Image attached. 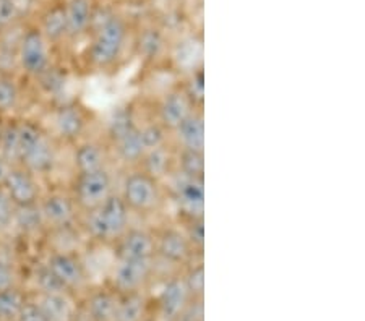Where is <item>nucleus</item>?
<instances>
[{
    "label": "nucleus",
    "mask_w": 365,
    "mask_h": 321,
    "mask_svg": "<svg viewBox=\"0 0 365 321\" xmlns=\"http://www.w3.org/2000/svg\"><path fill=\"white\" fill-rule=\"evenodd\" d=\"M91 41L86 49L88 65L94 70H109L117 65L128 43V23L115 11L104 14L99 21H93Z\"/></svg>",
    "instance_id": "f257e3e1"
},
{
    "label": "nucleus",
    "mask_w": 365,
    "mask_h": 321,
    "mask_svg": "<svg viewBox=\"0 0 365 321\" xmlns=\"http://www.w3.org/2000/svg\"><path fill=\"white\" fill-rule=\"evenodd\" d=\"M132 213L123 203L119 191H114L98 208L80 216V227L88 242L103 247H113L128 227Z\"/></svg>",
    "instance_id": "f03ea898"
},
{
    "label": "nucleus",
    "mask_w": 365,
    "mask_h": 321,
    "mask_svg": "<svg viewBox=\"0 0 365 321\" xmlns=\"http://www.w3.org/2000/svg\"><path fill=\"white\" fill-rule=\"evenodd\" d=\"M61 143L36 120L20 119V156L19 164L44 177L54 172L58 164Z\"/></svg>",
    "instance_id": "7ed1b4c3"
},
{
    "label": "nucleus",
    "mask_w": 365,
    "mask_h": 321,
    "mask_svg": "<svg viewBox=\"0 0 365 321\" xmlns=\"http://www.w3.org/2000/svg\"><path fill=\"white\" fill-rule=\"evenodd\" d=\"M119 195L127 204L128 211L140 218L156 214L164 204V185L148 174L132 167L122 180Z\"/></svg>",
    "instance_id": "20e7f679"
},
{
    "label": "nucleus",
    "mask_w": 365,
    "mask_h": 321,
    "mask_svg": "<svg viewBox=\"0 0 365 321\" xmlns=\"http://www.w3.org/2000/svg\"><path fill=\"white\" fill-rule=\"evenodd\" d=\"M90 125V110L78 101H67L57 104L49 110L44 128L61 144H75L86 138Z\"/></svg>",
    "instance_id": "39448f33"
},
{
    "label": "nucleus",
    "mask_w": 365,
    "mask_h": 321,
    "mask_svg": "<svg viewBox=\"0 0 365 321\" xmlns=\"http://www.w3.org/2000/svg\"><path fill=\"white\" fill-rule=\"evenodd\" d=\"M68 191L75 200L80 214L91 211L117 191L113 169L108 167L94 172L75 174Z\"/></svg>",
    "instance_id": "423d86ee"
},
{
    "label": "nucleus",
    "mask_w": 365,
    "mask_h": 321,
    "mask_svg": "<svg viewBox=\"0 0 365 321\" xmlns=\"http://www.w3.org/2000/svg\"><path fill=\"white\" fill-rule=\"evenodd\" d=\"M54 67L52 63V46L38 26L23 31L19 49V68L31 78H41Z\"/></svg>",
    "instance_id": "0eeeda50"
},
{
    "label": "nucleus",
    "mask_w": 365,
    "mask_h": 321,
    "mask_svg": "<svg viewBox=\"0 0 365 321\" xmlns=\"http://www.w3.org/2000/svg\"><path fill=\"white\" fill-rule=\"evenodd\" d=\"M38 209L46 232L68 229L80 223V211L68 190L44 191L38 203Z\"/></svg>",
    "instance_id": "6e6552de"
},
{
    "label": "nucleus",
    "mask_w": 365,
    "mask_h": 321,
    "mask_svg": "<svg viewBox=\"0 0 365 321\" xmlns=\"http://www.w3.org/2000/svg\"><path fill=\"white\" fill-rule=\"evenodd\" d=\"M44 265L58 279L67 292L81 290L88 284V268L78 252H63V250H49Z\"/></svg>",
    "instance_id": "1a4fd4ad"
},
{
    "label": "nucleus",
    "mask_w": 365,
    "mask_h": 321,
    "mask_svg": "<svg viewBox=\"0 0 365 321\" xmlns=\"http://www.w3.org/2000/svg\"><path fill=\"white\" fill-rule=\"evenodd\" d=\"M156 237V261H164L168 265L184 266L197 258V253L188 242L185 232L180 224H168L155 231Z\"/></svg>",
    "instance_id": "9d476101"
},
{
    "label": "nucleus",
    "mask_w": 365,
    "mask_h": 321,
    "mask_svg": "<svg viewBox=\"0 0 365 321\" xmlns=\"http://www.w3.org/2000/svg\"><path fill=\"white\" fill-rule=\"evenodd\" d=\"M168 185L180 219L205 218V179L174 175Z\"/></svg>",
    "instance_id": "9b49d317"
},
{
    "label": "nucleus",
    "mask_w": 365,
    "mask_h": 321,
    "mask_svg": "<svg viewBox=\"0 0 365 321\" xmlns=\"http://www.w3.org/2000/svg\"><path fill=\"white\" fill-rule=\"evenodd\" d=\"M195 110H198L195 104L185 95L180 83H178L161 93V96H158L153 119L160 122L169 133H173Z\"/></svg>",
    "instance_id": "f8f14e48"
},
{
    "label": "nucleus",
    "mask_w": 365,
    "mask_h": 321,
    "mask_svg": "<svg viewBox=\"0 0 365 321\" xmlns=\"http://www.w3.org/2000/svg\"><path fill=\"white\" fill-rule=\"evenodd\" d=\"M2 189L15 208L36 206L44 194L41 177L20 164L11 166Z\"/></svg>",
    "instance_id": "ddd939ff"
},
{
    "label": "nucleus",
    "mask_w": 365,
    "mask_h": 321,
    "mask_svg": "<svg viewBox=\"0 0 365 321\" xmlns=\"http://www.w3.org/2000/svg\"><path fill=\"white\" fill-rule=\"evenodd\" d=\"M156 260H115L113 265V284L119 294L140 292L150 281Z\"/></svg>",
    "instance_id": "4468645a"
},
{
    "label": "nucleus",
    "mask_w": 365,
    "mask_h": 321,
    "mask_svg": "<svg viewBox=\"0 0 365 321\" xmlns=\"http://www.w3.org/2000/svg\"><path fill=\"white\" fill-rule=\"evenodd\" d=\"M110 248L115 260H156L155 231L130 226Z\"/></svg>",
    "instance_id": "2eb2a0df"
},
{
    "label": "nucleus",
    "mask_w": 365,
    "mask_h": 321,
    "mask_svg": "<svg viewBox=\"0 0 365 321\" xmlns=\"http://www.w3.org/2000/svg\"><path fill=\"white\" fill-rule=\"evenodd\" d=\"M110 148L103 138H83L72 148V167L75 174H86L110 167Z\"/></svg>",
    "instance_id": "dca6fc26"
},
{
    "label": "nucleus",
    "mask_w": 365,
    "mask_h": 321,
    "mask_svg": "<svg viewBox=\"0 0 365 321\" xmlns=\"http://www.w3.org/2000/svg\"><path fill=\"white\" fill-rule=\"evenodd\" d=\"M168 58L173 62V70L185 75L203 67V38L202 34L190 33L180 36L170 44Z\"/></svg>",
    "instance_id": "f3484780"
},
{
    "label": "nucleus",
    "mask_w": 365,
    "mask_h": 321,
    "mask_svg": "<svg viewBox=\"0 0 365 321\" xmlns=\"http://www.w3.org/2000/svg\"><path fill=\"white\" fill-rule=\"evenodd\" d=\"M140 60L150 65H158L169 54V41L164 29L158 25H146L138 31L133 44Z\"/></svg>",
    "instance_id": "a211bd4d"
},
{
    "label": "nucleus",
    "mask_w": 365,
    "mask_h": 321,
    "mask_svg": "<svg viewBox=\"0 0 365 321\" xmlns=\"http://www.w3.org/2000/svg\"><path fill=\"white\" fill-rule=\"evenodd\" d=\"M175 153H178V149L170 142L160 146V148L146 151L137 167L166 186L169 180L175 175Z\"/></svg>",
    "instance_id": "6ab92c4d"
},
{
    "label": "nucleus",
    "mask_w": 365,
    "mask_h": 321,
    "mask_svg": "<svg viewBox=\"0 0 365 321\" xmlns=\"http://www.w3.org/2000/svg\"><path fill=\"white\" fill-rule=\"evenodd\" d=\"M190 300L192 297L184 283V278L174 276L168 279L160 294V299H158L161 317L166 321H179Z\"/></svg>",
    "instance_id": "aec40b11"
},
{
    "label": "nucleus",
    "mask_w": 365,
    "mask_h": 321,
    "mask_svg": "<svg viewBox=\"0 0 365 321\" xmlns=\"http://www.w3.org/2000/svg\"><path fill=\"white\" fill-rule=\"evenodd\" d=\"M170 142L178 149L205 151V115L203 109L192 112L170 133Z\"/></svg>",
    "instance_id": "412c9836"
},
{
    "label": "nucleus",
    "mask_w": 365,
    "mask_h": 321,
    "mask_svg": "<svg viewBox=\"0 0 365 321\" xmlns=\"http://www.w3.org/2000/svg\"><path fill=\"white\" fill-rule=\"evenodd\" d=\"M63 10L67 20V41H78L91 31L96 10L93 0H66Z\"/></svg>",
    "instance_id": "4be33fe9"
},
{
    "label": "nucleus",
    "mask_w": 365,
    "mask_h": 321,
    "mask_svg": "<svg viewBox=\"0 0 365 321\" xmlns=\"http://www.w3.org/2000/svg\"><path fill=\"white\" fill-rule=\"evenodd\" d=\"M49 321H73L75 305L68 292H54V294H38L33 300Z\"/></svg>",
    "instance_id": "5701e85b"
},
{
    "label": "nucleus",
    "mask_w": 365,
    "mask_h": 321,
    "mask_svg": "<svg viewBox=\"0 0 365 321\" xmlns=\"http://www.w3.org/2000/svg\"><path fill=\"white\" fill-rule=\"evenodd\" d=\"M20 23L0 29V73H11V68H19V49L25 29Z\"/></svg>",
    "instance_id": "b1692460"
},
{
    "label": "nucleus",
    "mask_w": 365,
    "mask_h": 321,
    "mask_svg": "<svg viewBox=\"0 0 365 321\" xmlns=\"http://www.w3.org/2000/svg\"><path fill=\"white\" fill-rule=\"evenodd\" d=\"M39 31L43 36L49 41L51 46L61 44L62 41H67V20H66V10H63L62 4H54L47 9L43 16H41Z\"/></svg>",
    "instance_id": "393cba45"
},
{
    "label": "nucleus",
    "mask_w": 365,
    "mask_h": 321,
    "mask_svg": "<svg viewBox=\"0 0 365 321\" xmlns=\"http://www.w3.org/2000/svg\"><path fill=\"white\" fill-rule=\"evenodd\" d=\"M140 125L138 117L130 106L117 107L109 115L108 122H106V142L108 144L117 142V140L128 135L135 128Z\"/></svg>",
    "instance_id": "a878e982"
},
{
    "label": "nucleus",
    "mask_w": 365,
    "mask_h": 321,
    "mask_svg": "<svg viewBox=\"0 0 365 321\" xmlns=\"http://www.w3.org/2000/svg\"><path fill=\"white\" fill-rule=\"evenodd\" d=\"M117 297L110 290H96L88 299L86 310L91 321H114L117 310Z\"/></svg>",
    "instance_id": "bb28decb"
},
{
    "label": "nucleus",
    "mask_w": 365,
    "mask_h": 321,
    "mask_svg": "<svg viewBox=\"0 0 365 321\" xmlns=\"http://www.w3.org/2000/svg\"><path fill=\"white\" fill-rule=\"evenodd\" d=\"M205 151L178 149V153H175V175L188 179H205Z\"/></svg>",
    "instance_id": "cd10ccee"
},
{
    "label": "nucleus",
    "mask_w": 365,
    "mask_h": 321,
    "mask_svg": "<svg viewBox=\"0 0 365 321\" xmlns=\"http://www.w3.org/2000/svg\"><path fill=\"white\" fill-rule=\"evenodd\" d=\"M0 156L10 164H19L20 156V120L11 119L0 125Z\"/></svg>",
    "instance_id": "c85d7f7f"
},
{
    "label": "nucleus",
    "mask_w": 365,
    "mask_h": 321,
    "mask_svg": "<svg viewBox=\"0 0 365 321\" xmlns=\"http://www.w3.org/2000/svg\"><path fill=\"white\" fill-rule=\"evenodd\" d=\"M146 312V299L140 292L132 294H120L117 302V310L114 321H141Z\"/></svg>",
    "instance_id": "c756f323"
},
{
    "label": "nucleus",
    "mask_w": 365,
    "mask_h": 321,
    "mask_svg": "<svg viewBox=\"0 0 365 321\" xmlns=\"http://www.w3.org/2000/svg\"><path fill=\"white\" fill-rule=\"evenodd\" d=\"M21 102V88L14 73H0V114H11Z\"/></svg>",
    "instance_id": "7c9ffc66"
},
{
    "label": "nucleus",
    "mask_w": 365,
    "mask_h": 321,
    "mask_svg": "<svg viewBox=\"0 0 365 321\" xmlns=\"http://www.w3.org/2000/svg\"><path fill=\"white\" fill-rule=\"evenodd\" d=\"M28 302L25 292L19 285L0 292V321H16Z\"/></svg>",
    "instance_id": "2f4dec72"
},
{
    "label": "nucleus",
    "mask_w": 365,
    "mask_h": 321,
    "mask_svg": "<svg viewBox=\"0 0 365 321\" xmlns=\"http://www.w3.org/2000/svg\"><path fill=\"white\" fill-rule=\"evenodd\" d=\"M11 229H16L23 236H33L38 232H46V227L41 219L38 204L36 206L28 208H15L14 214V226Z\"/></svg>",
    "instance_id": "473e14b6"
},
{
    "label": "nucleus",
    "mask_w": 365,
    "mask_h": 321,
    "mask_svg": "<svg viewBox=\"0 0 365 321\" xmlns=\"http://www.w3.org/2000/svg\"><path fill=\"white\" fill-rule=\"evenodd\" d=\"M138 133L141 144H143L145 148V153L150 149L160 148V146L170 143V133L155 119L140 122Z\"/></svg>",
    "instance_id": "72a5a7b5"
},
{
    "label": "nucleus",
    "mask_w": 365,
    "mask_h": 321,
    "mask_svg": "<svg viewBox=\"0 0 365 321\" xmlns=\"http://www.w3.org/2000/svg\"><path fill=\"white\" fill-rule=\"evenodd\" d=\"M182 90L190 98V101L195 104L197 109H203L205 104V70L197 68L190 73H185L182 81H179Z\"/></svg>",
    "instance_id": "f704fd0d"
},
{
    "label": "nucleus",
    "mask_w": 365,
    "mask_h": 321,
    "mask_svg": "<svg viewBox=\"0 0 365 321\" xmlns=\"http://www.w3.org/2000/svg\"><path fill=\"white\" fill-rule=\"evenodd\" d=\"M184 283L187 285L188 292H190L192 299H203L205 294V266L203 261L193 260L188 263V270L185 271Z\"/></svg>",
    "instance_id": "c9c22d12"
},
{
    "label": "nucleus",
    "mask_w": 365,
    "mask_h": 321,
    "mask_svg": "<svg viewBox=\"0 0 365 321\" xmlns=\"http://www.w3.org/2000/svg\"><path fill=\"white\" fill-rule=\"evenodd\" d=\"M180 227L185 232L188 242L195 250L198 256L203 255L205 250V218H192L180 219Z\"/></svg>",
    "instance_id": "e433bc0d"
},
{
    "label": "nucleus",
    "mask_w": 365,
    "mask_h": 321,
    "mask_svg": "<svg viewBox=\"0 0 365 321\" xmlns=\"http://www.w3.org/2000/svg\"><path fill=\"white\" fill-rule=\"evenodd\" d=\"M34 283H36L38 294H54V292H67L66 288L58 283V279L52 274V271L47 268L44 263L36 268V274H34ZM70 294V292H68Z\"/></svg>",
    "instance_id": "4c0bfd02"
},
{
    "label": "nucleus",
    "mask_w": 365,
    "mask_h": 321,
    "mask_svg": "<svg viewBox=\"0 0 365 321\" xmlns=\"http://www.w3.org/2000/svg\"><path fill=\"white\" fill-rule=\"evenodd\" d=\"M16 281H19V278H16L15 265L0 252V292L15 288Z\"/></svg>",
    "instance_id": "58836bf2"
},
{
    "label": "nucleus",
    "mask_w": 365,
    "mask_h": 321,
    "mask_svg": "<svg viewBox=\"0 0 365 321\" xmlns=\"http://www.w3.org/2000/svg\"><path fill=\"white\" fill-rule=\"evenodd\" d=\"M14 214L15 206L9 200L4 189H0V233L11 229V226H14Z\"/></svg>",
    "instance_id": "ea45409f"
},
{
    "label": "nucleus",
    "mask_w": 365,
    "mask_h": 321,
    "mask_svg": "<svg viewBox=\"0 0 365 321\" xmlns=\"http://www.w3.org/2000/svg\"><path fill=\"white\" fill-rule=\"evenodd\" d=\"M21 19L19 11L14 9L9 0H0V29L20 23Z\"/></svg>",
    "instance_id": "a19ab883"
},
{
    "label": "nucleus",
    "mask_w": 365,
    "mask_h": 321,
    "mask_svg": "<svg viewBox=\"0 0 365 321\" xmlns=\"http://www.w3.org/2000/svg\"><path fill=\"white\" fill-rule=\"evenodd\" d=\"M16 321H49L46 317L44 313L39 310L36 303L33 300H28L25 303V307H23V310L19 315V320Z\"/></svg>",
    "instance_id": "79ce46f5"
},
{
    "label": "nucleus",
    "mask_w": 365,
    "mask_h": 321,
    "mask_svg": "<svg viewBox=\"0 0 365 321\" xmlns=\"http://www.w3.org/2000/svg\"><path fill=\"white\" fill-rule=\"evenodd\" d=\"M9 2L14 5V9L19 11L20 19L23 20L25 16L29 15V11L34 7V0H9Z\"/></svg>",
    "instance_id": "37998d69"
},
{
    "label": "nucleus",
    "mask_w": 365,
    "mask_h": 321,
    "mask_svg": "<svg viewBox=\"0 0 365 321\" xmlns=\"http://www.w3.org/2000/svg\"><path fill=\"white\" fill-rule=\"evenodd\" d=\"M14 164H10V162L7 159H4L2 156H0V189H2L5 180H7V175L10 172V169Z\"/></svg>",
    "instance_id": "c03bdc74"
}]
</instances>
